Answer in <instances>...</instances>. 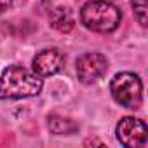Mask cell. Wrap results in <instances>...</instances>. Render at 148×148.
Listing matches in <instances>:
<instances>
[{
	"label": "cell",
	"instance_id": "6da1fadb",
	"mask_svg": "<svg viewBox=\"0 0 148 148\" xmlns=\"http://www.w3.org/2000/svg\"><path fill=\"white\" fill-rule=\"evenodd\" d=\"M42 91V79L37 73L12 64L0 75V98L2 99H21L37 96Z\"/></svg>",
	"mask_w": 148,
	"mask_h": 148
},
{
	"label": "cell",
	"instance_id": "7a4b0ae2",
	"mask_svg": "<svg viewBox=\"0 0 148 148\" xmlns=\"http://www.w3.org/2000/svg\"><path fill=\"white\" fill-rule=\"evenodd\" d=\"M122 19L120 11L117 5L106 0H91L84 4L80 11V21L82 25L96 33H112L119 28Z\"/></svg>",
	"mask_w": 148,
	"mask_h": 148
},
{
	"label": "cell",
	"instance_id": "3957f363",
	"mask_svg": "<svg viewBox=\"0 0 148 148\" xmlns=\"http://www.w3.org/2000/svg\"><path fill=\"white\" fill-rule=\"evenodd\" d=\"M110 91H112L113 99L120 106L131 108V110L139 108L141 99H143V84L136 73L124 71V73L115 75L110 84Z\"/></svg>",
	"mask_w": 148,
	"mask_h": 148
},
{
	"label": "cell",
	"instance_id": "277c9868",
	"mask_svg": "<svg viewBox=\"0 0 148 148\" xmlns=\"http://www.w3.org/2000/svg\"><path fill=\"white\" fill-rule=\"evenodd\" d=\"M117 138L120 145L127 148H139L146 145L148 129L143 120L134 119V117H124L117 124Z\"/></svg>",
	"mask_w": 148,
	"mask_h": 148
},
{
	"label": "cell",
	"instance_id": "5b68a950",
	"mask_svg": "<svg viewBox=\"0 0 148 148\" xmlns=\"http://www.w3.org/2000/svg\"><path fill=\"white\" fill-rule=\"evenodd\" d=\"M108 70V59L99 52H86L77 59V75L84 84H94Z\"/></svg>",
	"mask_w": 148,
	"mask_h": 148
},
{
	"label": "cell",
	"instance_id": "8992f818",
	"mask_svg": "<svg viewBox=\"0 0 148 148\" xmlns=\"http://www.w3.org/2000/svg\"><path fill=\"white\" fill-rule=\"evenodd\" d=\"M64 66V54L59 49H44L33 58V71L40 77H51Z\"/></svg>",
	"mask_w": 148,
	"mask_h": 148
},
{
	"label": "cell",
	"instance_id": "52a82bcc",
	"mask_svg": "<svg viewBox=\"0 0 148 148\" xmlns=\"http://www.w3.org/2000/svg\"><path fill=\"white\" fill-rule=\"evenodd\" d=\"M51 26L61 33H68L73 28V18L70 14V11L66 7H56L51 11Z\"/></svg>",
	"mask_w": 148,
	"mask_h": 148
},
{
	"label": "cell",
	"instance_id": "ba28073f",
	"mask_svg": "<svg viewBox=\"0 0 148 148\" xmlns=\"http://www.w3.org/2000/svg\"><path fill=\"white\" fill-rule=\"evenodd\" d=\"M49 129H51V132H54L58 136H70V134H75L79 131V125L71 119H66L61 115H51L49 117Z\"/></svg>",
	"mask_w": 148,
	"mask_h": 148
},
{
	"label": "cell",
	"instance_id": "9c48e42d",
	"mask_svg": "<svg viewBox=\"0 0 148 148\" xmlns=\"http://www.w3.org/2000/svg\"><path fill=\"white\" fill-rule=\"evenodd\" d=\"M132 12L141 26H146V0H132Z\"/></svg>",
	"mask_w": 148,
	"mask_h": 148
},
{
	"label": "cell",
	"instance_id": "30bf717a",
	"mask_svg": "<svg viewBox=\"0 0 148 148\" xmlns=\"http://www.w3.org/2000/svg\"><path fill=\"white\" fill-rule=\"evenodd\" d=\"M11 4H12V0H0V12L7 11L11 7Z\"/></svg>",
	"mask_w": 148,
	"mask_h": 148
},
{
	"label": "cell",
	"instance_id": "8fae6325",
	"mask_svg": "<svg viewBox=\"0 0 148 148\" xmlns=\"http://www.w3.org/2000/svg\"><path fill=\"white\" fill-rule=\"evenodd\" d=\"M84 145H99V146H103V143H101V141H98V139H87Z\"/></svg>",
	"mask_w": 148,
	"mask_h": 148
}]
</instances>
